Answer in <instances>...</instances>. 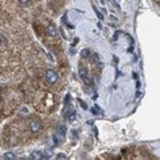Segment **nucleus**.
Instances as JSON below:
<instances>
[{
	"label": "nucleus",
	"mask_w": 160,
	"mask_h": 160,
	"mask_svg": "<svg viewBox=\"0 0 160 160\" xmlns=\"http://www.w3.org/2000/svg\"><path fill=\"white\" fill-rule=\"evenodd\" d=\"M44 154V159H50L51 156H53V154H51V151L50 150H46L45 153H42Z\"/></svg>",
	"instance_id": "nucleus-11"
},
{
	"label": "nucleus",
	"mask_w": 160,
	"mask_h": 160,
	"mask_svg": "<svg viewBox=\"0 0 160 160\" xmlns=\"http://www.w3.org/2000/svg\"><path fill=\"white\" fill-rule=\"evenodd\" d=\"M45 78H46V81H47L49 83L54 85L55 82H58L59 76H58V73H56L55 70H53V69H47V70L45 72Z\"/></svg>",
	"instance_id": "nucleus-3"
},
{
	"label": "nucleus",
	"mask_w": 160,
	"mask_h": 160,
	"mask_svg": "<svg viewBox=\"0 0 160 160\" xmlns=\"http://www.w3.org/2000/svg\"><path fill=\"white\" fill-rule=\"evenodd\" d=\"M80 103H81V105H82V108H83V109H86V108H87V106H86V104H85L83 101H80Z\"/></svg>",
	"instance_id": "nucleus-16"
},
{
	"label": "nucleus",
	"mask_w": 160,
	"mask_h": 160,
	"mask_svg": "<svg viewBox=\"0 0 160 160\" xmlns=\"http://www.w3.org/2000/svg\"><path fill=\"white\" fill-rule=\"evenodd\" d=\"M76 117H77V114H76L75 110H70V112H68V113H67V119H68L69 122H75Z\"/></svg>",
	"instance_id": "nucleus-7"
},
{
	"label": "nucleus",
	"mask_w": 160,
	"mask_h": 160,
	"mask_svg": "<svg viewBox=\"0 0 160 160\" xmlns=\"http://www.w3.org/2000/svg\"><path fill=\"white\" fill-rule=\"evenodd\" d=\"M81 55H82V58H89L90 56V50L89 49H83V50L81 51Z\"/></svg>",
	"instance_id": "nucleus-10"
},
{
	"label": "nucleus",
	"mask_w": 160,
	"mask_h": 160,
	"mask_svg": "<svg viewBox=\"0 0 160 160\" xmlns=\"http://www.w3.org/2000/svg\"><path fill=\"white\" fill-rule=\"evenodd\" d=\"M91 60H92V63H99L100 61V56H99V54H92L91 55Z\"/></svg>",
	"instance_id": "nucleus-8"
},
{
	"label": "nucleus",
	"mask_w": 160,
	"mask_h": 160,
	"mask_svg": "<svg viewBox=\"0 0 160 160\" xmlns=\"http://www.w3.org/2000/svg\"><path fill=\"white\" fill-rule=\"evenodd\" d=\"M5 42H7V39L4 37L3 35H0V45H4Z\"/></svg>",
	"instance_id": "nucleus-12"
},
{
	"label": "nucleus",
	"mask_w": 160,
	"mask_h": 160,
	"mask_svg": "<svg viewBox=\"0 0 160 160\" xmlns=\"http://www.w3.org/2000/svg\"><path fill=\"white\" fill-rule=\"evenodd\" d=\"M92 113H94V114H99V113H100V110H99V106H95V108L92 109Z\"/></svg>",
	"instance_id": "nucleus-13"
},
{
	"label": "nucleus",
	"mask_w": 160,
	"mask_h": 160,
	"mask_svg": "<svg viewBox=\"0 0 160 160\" xmlns=\"http://www.w3.org/2000/svg\"><path fill=\"white\" fill-rule=\"evenodd\" d=\"M28 128L33 133H39L42 129V124H41V122L39 119H31L30 123H28Z\"/></svg>",
	"instance_id": "nucleus-2"
},
{
	"label": "nucleus",
	"mask_w": 160,
	"mask_h": 160,
	"mask_svg": "<svg viewBox=\"0 0 160 160\" xmlns=\"http://www.w3.org/2000/svg\"><path fill=\"white\" fill-rule=\"evenodd\" d=\"M3 158L4 159H16V154H13V153H5L3 155Z\"/></svg>",
	"instance_id": "nucleus-9"
},
{
	"label": "nucleus",
	"mask_w": 160,
	"mask_h": 160,
	"mask_svg": "<svg viewBox=\"0 0 160 160\" xmlns=\"http://www.w3.org/2000/svg\"><path fill=\"white\" fill-rule=\"evenodd\" d=\"M56 159H67V155H64V154H58V155H56Z\"/></svg>",
	"instance_id": "nucleus-14"
},
{
	"label": "nucleus",
	"mask_w": 160,
	"mask_h": 160,
	"mask_svg": "<svg viewBox=\"0 0 160 160\" xmlns=\"http://www.w3.org/2000/svg\"><path fill=\"white\" fill-rule=\"evenodd\" d=\"M65 132H67V128L65 126H59L55 134H54V143L55 145H60L61 142H63L64 137H65Z\"/></svg>",
	"instance_id": "nucleus-1"
},
{
	"label": "nucleus",
	"mask_w": 160,
	"mask_h": 160,
	"mask_svg": "<svg viewBox=\"0 0 160 160\" xmlns=\"http://www.w3.org/2000/svg\"><path fill=\"white\" fill-rule=\"evenodd\" d=\"M78 73H80V77L83 80L85 83L91 85V80H90V77H89V72H87V69H86L82 64H81L80 68H78Z\"/></svg>",
	"instance_id": "nucleus-4"
},
{
	"label": "nucleus",
	"mask_w": 160,
	"mask_h": 160,
	"mask_svg": "<svg viewBox=\"0 0 160 160\" xmlns=\"http://www.w3.org/2000/svg\"><path fill=\"white\" fill-rule=\"evenodd\" d=\"M46 33L50 36V37H56L58 36V28H56L55 24H53V23L49 24V26L46 27Z\"/></svg>",
	"instance_id": "nucleus-5"
},
{
	"label": "nucleus",
	"mask_w": 160,
	"mask_h": 160,
	"mask_svg": "<svg viewBox=\"0 0 160 160\" xmlns=\"http://www.w3.org/2000/svg\"><path fill=\"white\" fill-rule=\"evenodd\" d=\"M31 159H35V160H41L44 159V154L41 151H32L31 155H30Z\"/></svg>",
	"instance_id": "nucleus-6"
},
{
	"label": "nucleus",
	"mask_w": 160,
	"mask_h": 160,
	"mask_svg": "<svg viewBox=\"0 0 160 160\" xmlns=\"http://www.w3.org/2000/svg\"><path fill=\"white\" fill-rule=\"evenodd\" d=\"M18 2L22 4V5H27L28 4V2H30V0H18Z\"/></svg>",
	"instance_id": "nucleus-15"
}]
</instances>
